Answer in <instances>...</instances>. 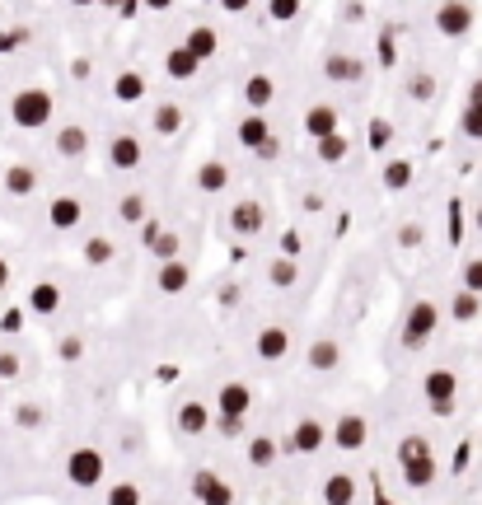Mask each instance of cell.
<instances>
[{
	"label": "cell",
	"mask_w": 482,
	"mask_h": 505,
	"mask_svg": "<svg viewBox=\"0 0 482 505\" xmlns=\"http://www.w3.org/2000/svg\"><path fill=\"white\" fill-rule=\"evenodd\" d=\"M52 94L47 90H19L14 99H10V118H14V127H24V131H38V127H47L52 122Z\"/></svg>",
	"instance_id": "obj_1"
},
{
	"label": "cell",
	"mask_w": 482,
	"mask_h": 505,
	"mask_svg": "<svg viewBox=\"0 0 482 505\" xmlns=\"http://www.w3.org/2000/svg\"><path fill=\"white\" fill-rule=\"evenodd\" d=\"M436 328H440V309H436L431 300H412L408 314H403V347H408V351L426 347V342L436 337Z\"/></svg>",
	"instance_id": "obj_2"
},
{
	"label": "cell",
	"mask_w": 482,
	"mask_h": 505,
	"mask_svg": "<svg viewBox=\"0 0 482 505\" xmlns=\"http://www.w3.org/2000/svg\"><path fill=\"white\" fill-rule=\"evenodd\" d=\"M421 393H426V407H431L436 416H449L454 398H459V375L445 370V365H436V370L421 379Z\"/></svg>",
	"instance_id": "obj_3"
},
{
	"label": "cell",
	"mask_w": 482,
	"mask_h": 505,
	"mask_svg": "<svg viewBox=\"0 0 482 505\" xmlns=\"http://www.w3.org/2000/svg\"><path fill=\"white\" fill-rule=\"evenodd\" d=\"M66 477H71V487H99L103 482V449H94V444H80V449H71L66 454Z\"/></svg>",
	"instance_id": "obj_4"
},
{
	"label": "cell",
	"mask_w": 482,
	"mask_h": 505,
	"mask_svg": "<svg viewBox=\"0 0 482 505\" xmlns=\"http://www.w3.org/2000/svg\"><path fill=\"white\" fill-rule=\"evenodd\" d=\"M262 224H267V211H262V202H253V196H244V202L230 206V230L239 239H258Z\"/></svg>",
	"instance_id": "obj_5"
},
{
	"label": "cell",
	"mask_w": 482,
	"mask_h": 505,
	"mask_svg": "<svg viewBox=\"0 0 482 505\" xmlns=\"http://www.w3.org/2000/svg\"><path fill=\"white\" fill-rule=\"evenodd\" d=\"M436 28H440L445 38H464L468 28H473V5H468V0H440Z\"/></svg>",
	"instance_id": "obj_6"
},
{
	"label": "cell",
	"mask_w": 482,
	"mask_h": 505,
	"mask_svg": "<svg viewBox=\"0 0 482 505\" xmlns=\"http://www.w3.org/2000/svg\"><path fill=\"white\" fill-rule=\"evenodd\" d=\"M324 444H328V431H324V421H314V416L296 421L286 435V449H296V454H318Z\"/></svg>",
	"instance_id": "obj_7"
},
{
	"label": "cell",
	"mask_w": 482,
	"mask_h": 505,
	"mask_svg": "<svg viewBox=\"0 0 482 505\" xmlns=\"http://www.w3.org/2000/svg\"><path fill=\"white\" fill-rule=\"evenodd\" d=\"M365 435H370V426H365V416H361V412H342V416H337V426H333V435H328V440H333L337 449H346V454H356V449L365 444Z\"/></svg>",
	"instance_id": "obj_8"
},
{
	"label": "cell",
	"mask_w": 482,
	"mask_h": 505,
	"mask_svg": "<svg viewBox=\"0 0 482 505\" xmlns=\"http://www.w3.org/2000/svg\"><path fill=\"white\" fill-rule=\"evenodd\" d=\"M193 491H197V500L202 505H234V487L225 482V477H216V472H193Z\"/></svg>",
	"instance_id": "obj_9"
},
{
	"label": "cell",
	"mask_w": 482,
	"mask_h": 505,
	"mask_svg": "<svg viewBox=\"0 0 482 505\" xmlns=\"http://www.w3.org/2000/svg\"><path fill=\"white\" fill-rule=\"evenodd\" d=\"M249 407H253V388L249 384H225L216 393V412L221 416H249Z\"/></svg>",
	"instance_id": "obj_10"
},
{
	"label": "cell",
	"mask_w": 482,
	"mask_h": 505,
	"mask_svg": "<svg viewBox=\"0 0 482 505\" xmlns=\"http://www.w3.org/2000/svg\"><path fill=\"white\" fill-rule=\"evenodd\" d=\"M324 75L333 84H356L365 75V62H361V56H346V52H333L328 62H324Z\"/></svg>",
	"instance_id": "obj_11"
},
{
	"label": "cell",
	"mask_w": 482,
	"mask_h": 505,
	"mask_svg": "<svg viewBox=\"0 0 482 505\" xmlns=\"http://www.w3.org/2000/svg\"><path fill=\"white\" fill-rule=\"evenodd\" d=\"M253 351H258V360H286L290 356V332L286 328H262Z\"/></svg>",
	"instance_id": "obj_12"
},
{
	"label": "cell",
	"mask_w": 482,
	"mask_h": 505,
	"mask_svg": "<svg viewBox=\"0 0 482 505\" xmlns=\"http://www.w3.org/2000/svg\"><path fill=\"white\" fill-rule=\"evenodd\" d=\"M305 131H309L314 140L333 136V131H337V108H333V103H309V108H305Z\"/></svg>",
	"instance_id": "obj_13"
},
{
	"label": "cell",
	"mask_w": 482,
	"mask_h": 505,
	"mask_svg": "<svg viewBox=\"0 0 482 505\" xmlns=\"http://www.w3.org/2000/svg\"><path fill=\"white\" fill-rule=\"evenodd\" d=\"M47 220H52V230H75V224L85 220V206H80V196H57V202L47 206Z\"/></svg>",
	"instance_id": "obj_14"
},
{
	"label": "cell",
	"mask_w": 482,
	"mask_h": 505,
	"mask_svg": "<svg viewBox=\"0 0 482 505\" xmlns=\"http://www.w3.org/2000/svg\"><path fill=\"white\" fill-rule=\"evenodd\" d=\"M305 360H309V370L328 375V370H337V365H342V347L333 342V337H318V342L305 351Z\"/></svg>",
	"instance_id": "obj_15"
},
{
	"label": "cell",
	"mask_w": 482,
	"mask_h": 505,
	"mask_svg": "<svg viewBox=\"0 0 482 505\" xmlns=\"http://www.w3.org/2000/svg\"><path fill=\"white\" fill-rule=\"evenodd\" d=\"M187 52L197 56V62H211L216 56V47H221V33L216 28H206V24H197V28H187V43H183Z\"/></svg>",
	"instance_id": "obj_16"
},
{
	"label": "cell",
	"mask_w": 482,
	"mask_h": 505,
	"mask_svg": "<svg viewBox=\"0 0 482 505\" xmlns=\"http://www.w3.org/2000/svg\"><path fill=\"white\" fill-rule=\"evenodd\" d=\"M109 159H113V168H122V174L141 168V140L137 136H118L113 146H109Z\"/></svg>",
	"instance_id": "obj_17"
},
{
	"label": "cell",
	"mask_w": 482,
	"mask_h": 505,
	"mask_svg": "<svg viewBox=\"0 0 482 505\" xmlns=\"http://www.w3.org/2000/svg\"><path fill=\"white\" fill-rule=\"evenodd\" d=\"M187 281H193V272H187V262H183V258H174V262H159L155 286L165 291V295H178V291H187Z\"/></svg>",
	"instance_id": "obj_18"
},
{
	"label": "cell",
	"mask_w": 482,
	"mask_h": 505,
	"mask_svg": "<svg viewBox=\"0 0 482 505\" xmlns=\"http://www.w3.org/2000/svg\"><path fill=\"white\" fill-rule=\"evenodd\" d=\"M267 136H272V127H267V118H262V112H249V118L239 122V131H234V140H239V146H244V150H258Z\"/></svg>",
	"instance_id": "obj_19"
},
{
	"label": "cell",
	"mask_w": 482,
	"mask_h": 505,
	"mask_svg": "<svg viewBox=\"0 0 482 505\" xmlns=\"http://www.w3.org/2000/svg\"><path fill=\"white\" fill-rule=\"evenodd\" d=\"M178 431H183V435L211 431V407H206V403H183V407H178Z\"/></svg>",
	"instance_id": "obj_20"
},
{
	"label": "cell",
	"mask_w": 482,
	"mask_h": 505,
	"mask_svg": "<svg viewBox=\"0 0 482 505\" xmlns=\"http://www.w3.org/2000/svg\"><path fill=\"white\" fill-rule=\"evenodd\" d=\"M403 482L417 487V491H421V487H431V482H436V454H417V459H408V463H403Z\"/></svg>",
	"instance_id": "obj_21"
},
{
	"label": "cell",
	"mask_w": 482,
	"mask_h": 505,
	"mask_svg": "<svg viewBox=\"0 0 482 505\" xmlns=\"http://www.w3.org/2000/svg\"><path fill=\"white\" fill-rule=\"evenodd\" d=\"M356 500V477L352 472H333L324 482V505H352Z\"/></svg>",
	"instance_id": "obj_22"
},
{
	"label": "cell",
	"mask_w": 482,
	"mask_h": 505,
	"mask_svg": "<svg viewBox=\"0 0 482 505\" xmlns=\"http://www.w3.org/2000/svg\"><path fill=\"white\" fill-rule=\"evenodd\" d=\"M29 309H33V314H43V319H52L61 309V291L52 286V281H38V286L29 291Z\"/></svg>",
	"instance_id": "obj_23"
},
{
	"label": "cell",
	"mask_w": 482,
	"mask_h": 505,
	"mask_svg": "<svg viewBox=\"0 0 482 505\" xmlns=\"http://www.w3.org/2000/svg\"><path fill=\"white\" fill-rule=\"evenodd\" d=\"M85 150H90V131L85 127H61L57 131V155L61 159H80Z\"/></svg>",
	"instance_id": "obj_24"
},
{
	"label": "cell",
	"mask_w": 482,
	"mask_h": 505,
	"mask_svg": "<svg viewBox=\"0 0 482 505\" xmlns=\"http://www.w3.org/2000/svg\"><path fill=\"white\" fill-rule=\"evenodd\" d=\"M272 94H277L272 75H249V84H244V103H249L253 112H262L267 103H272Z\"/></svg>",
	"instance_id": "obj_25"
},
{
	"label": "cell",
	"mask_w": 482,
	"mask_h": 505,
	"mask_svg": "<svg viewBox=\"0 0 482 505\" xmlns=\"http://www.w3.org/2000/svg\"><path fill=\"white\" fill-rule=\"evenodd\" d=\"M197 66H202V62H197V56L187 52V47H174V52H165V71H169L174 80H193V75H197Z\"/></svg>",
	"instance_id": "obj_26"
},
{
	"label": "cell",
	"mask_w": 482,
	"mask_h": 505,
	"mask_svg": "<svg viewBox=\"0 0 482 505\" xmlns=\"http://www.w3.org/2000/svg\"><path fill=\"white\" fill-rule=\"evenodd\" d=\"M346 150H352V140H346L342 131H333V136H324V140H314V155L324 159V164H342Z\"/></svg>",
	"instance_id": "obj_27"
},
{
	"label": "cell",
	"mask_w": 482,
	"mask_h": 505,
	"mask_svg": "<svg viewBox=\"0 0 482 505\" xmlns=\"http://www.w3.org/2000/svg\"><path fill=\"white\" fill-rule=\"evenodd\" d=\"M150 127H155L159 136H178V131H183V108H178V103H159L155 118H150Z\"/></svg>",
	"instance_id": "obj_28"
},
{
	"label": "cell",
	"mask_w": 482,
	"mask_h": 505,
	"mask_svg": "<svg viewBox=\"0 0 482 505\" xmlns=\"http://www.w3.org/2000/svg\"><path fill=\"white\" fill-rule=\"evenodd\" d=\"M33 187H38V174H33L29 164H10V168H5V192H14V196H29Z\"/></svg>",
	"instance_id": "obj_29"
},
{
	"label": "cell",
	"mask_w": 482,
	"mask_h": 505,
	"mask_svg": "<svg viewBox=\"0 0 482 505\" xmlns=\"http://www.w3.org/2000/svg\"><path fill=\"white\" fill-rule=\"evenodd\" d=\"M477 314H482V295H473V291H459V295L449 300V319H454V323H473Z\"/></svg>",
	"instance_id": "obj_30"
},
{
	"label": "cell",
	"mask_w": 482,
	"mask_h": 505,
	"mask_svg": "<svg viewBox=\"0 0 482 505\" xmlns=\"http://www.w3.org/2000/svg\"><path fill=\"white\" fill-rule=\"evenodd\" d=\"M113 94H118L122 103H137V99L146 94V75H141V71H122V75L113 80Z\"/></svg>",
	"instance_id": "obj_31"
},
{
	"label": "cell",
	"mask_w": 482,
	"mask_h": 505,
	"mask_svg": "<svg viewBox=\"0 0 482 505\" xmlns=\"http://www.w3.org/2000/svg\"><path fill=\"white\" fill-rule=\"evenodd\" d=\"M225 183H230V168H225L221 159H206V164L197 168V187H202V192H221Z\"/></svg>",
	"instance_id": "obj_32"
},
{
	"label": "cell",
	"mask_w": 482,
	"mask_h": 505,
	"mask_svg": "<svg viewBox=\"0 0 482 505\" xmlns=\"http://www.w3.org/2000/svg\"><path fill=\"white\" fill-rule=\"evenodd\" d=\"M267 281H272L277 291H290L300 281V267H296V258H277L272 267H267Z\"/></svg>",
	"instance_id": "obj_33"
},
{
	"label": "cell",
	"mask_w": 482,
	"mask_h": 505,
	"mask_svg": "<svg viewBox=\"0 0 482 505\" xmlns=\"http://www.w3.org/2000/svg\"><path fill=\"white\" fill-rule=\"evenodd\" d=\"M249 463L253 468H272L277 463V440L272 435H253L249 440Z\"/></svg>",
	"instance_id": "obj_34"
},
{
	"label": "cell",
	"mask_w": 482,
	"mask_h": 505,
	"mask_svg": "<svg viewBox=\"0 0 482 505\" xmlns=\"http://www.w3.org/2000/svg\"><path fill=\"white\" fill-rule=\"evenodd\" d=\"M408 183H412V164H408V159H389V164H384V187H389V192H403Z\"/></svg>",
	"instance_id": "obj_35"
},
{
	"label": "cell",
	"mask_w": 482,
	"mask_h": 505,
	"mask_svg": "<svg viewBox=\"0 0 482 505\" xmlns=\"http://www.w3.org/2000/svg\"><path fill=\"white\" fill-rule=\"evenodd\" d=\"M118 215H122V224H141L146 220V196L141 192H127L122 202H118Z\"/></svg>",
	"instance_id": "obj_36"
},
{
	"label": "cell",
	"mask_w": 482,
	"mask_h": 505,
	"mask_svg": "<svg viewBox=\"0 0 482 505\" xmlns=\"http://www.w3.org/2000/svg\"><path fill=\"white\" fill-rule=\"evenodd\" d=\"M150 252H155L159 262H174L178 252H183V243H178V234H174V230H159V234H155V243H150Z\"/></svg>",
	"instance_id": "obj_37"
},
{
	"label": "cell",
	"mask_w": 482,
	"mask_h": 505,
	"mask_svg": "<svg viewBox=\"0 0 482 505\" xmlns=\"http://www.w3.org/2000/svg\"><path fill=\"white\" fill-rule=\"evenodd\" d=\"M85 262H90V267H103V262H113V239L94 234V239L85 243Z\"/></svg>",
	"instance_id": "obj_38"
},
{
	"label": "cell",
	"mask_w": 482,
	"mask_h": 505,
	"mask_svg": "<svg viewBox=\"0 0 482 505\" xmlns=\"http://www.w3.org/2000/svg\"><path fill=\"white\" fill-rule=\"evenodd\" d=\"M389 140H393V127H389L384 118H374V122L365 127V146H370V150H389Z\"/></svg>",
	"instance_id": "obj_39"
},
{
	"label": "cell",
	"mask_w": 482,
	"mask_h": 505,
	"mask_svg": "<svg viewBox=\"0 0 482 505\" xmlns=\"http://www.w3.org/2000/svg\"><path fill=\"white\" fill-rule=\"evenodd\" d=\"M459 127H464V136H468V140H482V103H464Z\"/></svg>",
	"instance_id": "obj_40"
},
{
	"label": "cell",
	"mask_w": 482,
	"mask_h": 505,
	"mask_svg": "<svg viewBox=\"0 0 482 505\" xmlns=\"http://www.w3.org/2000/svg\"><path fill=\"white\" fill-rule=\"evenodd\" d=\"M109 505H141V487H131V482L109 487Z\"/></svg>",
	"instance_id": "obj_41"
},
{
	"label": "cell",
	"mask_w": 482,
	"mask_h": 505,
	"mask_svg": "<svg viewBox=\"0 0 482 505\" xmlns=\"http://www.w3.org/2000/svg\"><path fill=\"white\" fill-rule=\"evenodd\" d=\"M417 454H431V444H426L421 435H408L403 444H398V463H408V459H417Z\"/></svg>",
	"instance_id": "obj_42"
},
{
	"label": "cell",
	"mask_w": 482,
	"mask_h": 505,
	"mask_svg": "<svg viewBox=\"0 0 482 505\" xmlns=\"http://www.w3.org/2000/svg\"><path fill=\"white\" fill-rule=\"evenodd\" d=\"M267 14H272L277 24H290L300 14V0H272V5H267Z\"/></svg>",
	"instance_id": "obj_43"
},
{
	"label": "cell",
	"mask_w": 482,
	"mask_h": 505,
	"mask_svg": "<svg viewBox=\"0 0 482 505\" xmlns=\"http://www.w3.org/2000/svg\"><path fill=\"white\" fill-rule=\"evenodd\" d=\"M464 291L482 295V258H468V262H464Z\"/></svg>",
	"instance_id": "obj_44"
},
{
	"label": "cell",
	"mask_w": 482,
	"mask_h": 505,
	"mask_svg": "<svg viewBox=\"0 0 482 505\" xmlns=\"http://www.w3.org/2000/svg\"><path fill=\"white\" fill-rule=\"evenodd\" d=\"M216 431L230 435V440H234V435H244V416H221V412H216Z\"/></svg>",
	"instance_id": "obj_45"
},
{
	"label": "cell",
	"mask_w": 482,
	"mask_h": 505,
	"mask_svg": "<svg viewBox=\"0 0 482 505\" xmlns=\"http://www.w3.org/2000/svg\"><path fill=\"white\" fill-rule=\"evenodd\" d=\"M19 365H24V360H19L14 351H0V379H14V375H19Z\"/></svg>",
	"instance_id": "obj_46"
},
{
	"label": "cell",
	"mask_w": 482,
	"mask_h": 505,
	"mask_svg": "<svg viewBox=\"0 0 482 505\" xmlns=\"http://www.w3.org/2000/svg\"><path fill=\"white\" fill-rule=\"evenodd\" d=\"M281 258H300V234H296V230L281 234Z\"/></svg>",
	"instance_id": "obj_47"
},
{
	"label": "cell",
	"mask_w": 482,
	"mask_h": 505,
	"mask_svg": "<svg viewBox=\"0 0 482 505\" xmlns=\"http://www.w3.org/2000/svg\"><path fill=\"white\" fill-rule=\"evenodd\" d=\"M398 243H403V248H417V243H421V224H403V230H398Z\"/></svg>",
	"instance_id": "obj_48"
},
{
	"label": "cell",
	"mask_w": 482,
	"mask_h": 505,
	"mask_svg": "<svg viewBox=\"0 0 482 505\" xmlns=\"http://www.w3.org/2000/svg\"><path fill=\"white\" fill-rule=\"evenodd\" d=\"M431 90H436L431 75H412V99H431Z\"/></svg>",
	"instance_id": "obj_49"
},
{
	"label": "cell",
	"mask_w": 482,
	"mask_h": 505,
	"mask_svg": "<svg viewBox=\"0 0 482 505\" xmlns=\"http://www.w3.org/2000/svg\"><path fill=\"white\" fill-rule=\"evenodd\" d=\"M253 155H258V159H277V155H281V140H277V136H267Z\"/></svg>",
	"instance_id": "obj_50"
},
{
	"label": "cell",
	"mask_w": 482,
	"mask_h": 505,
	"mask_svg": "<svg viewBox=\"0 0 482 505\" xmlns=\"http://www.w3.org/2000/svg\"><path fill=\"white\" fill-rule=\"evenodd\" d=\"M38 421H43L38 407H19V426H38Z\"/></svg>",
	"instance_id": "obj_51"
},
{
	"label": "cell",
	"mask_w": 482,
	"mask_h": 505,
	"mask_svg": "<svg viewBox=\"0 0 482 505\" xmlns=\"http://www.w3.org/2000/svg\"><path fill=\"white\" fill-rule=\"evenodd\" d=\"M221 5H225V10H230V14H244V10H249V5H253V0H221Z\"/></svg>",
	"instance_id": "obj_52"
},
{
	"label": "cell",
	"mask_w": 482,
	"mask_h": 505,
	"mask_svg": "<svg viewBox=\"0 0 482 505\" xmlns=\"http://www.w3.org/2000/svg\"><path fill=\"white\" fill-rule=\"evenodd\" d=\"M80 351H85V347H80V342H75V337H71V342H61V356H66V360H75Z\"/></svg>",
	"instance_id": "obj_53"
},
{
	"label": "cell",
	"mask_w": 482,
	"mask_h": 505,
	"mask_svg": "<svg viewBox=\"0 0 482 505\" xmlns=\"http://www.w3.org/2000/svg\"><path fill=\"white\" fill-rule=\"evenodd\" d=\"M468 103H482V75L473 80V90H468Z\"/></svg>",
	"instance_id": "obj_54"
},
{
	"label": "cell",
	"mask_w": 482,
	"mask_h": 505,
	"mask_svg": "<svg viewBox=\"0 0 482 505\" xmlns=\"http://www.w3.org/2000/svg\"><path fill=\"white\" fill-rule=\"evenodd\" d=\"M5 286H10V262L0 258V291H5Z\"/></svg>",
	"instance_id": "obj_55"
},
{
	"label": "cell",
	"mask_w": 482,
	"mask_h": 505,
	"mask_svg": "<svg viewBox=\"0 0 482 505\" xmlns=\"http://www.w3.org/2000/svg\"><path fill=\"white\" fill-rule=\"evenodd\" d=\"M141 5H150V10H169L174 0H141Z\"/></svg>",
	"instance_id": "obj_56"
},
{
	"label": "cell",
	"mask_w": 482,
	"mask_h": 505,
	"mask_svg": "<svg viewBox=\"0 0 482 505\" xmlns=\"http://www.w3.org/2000/svg\"><path fill=\"white\" fill-rule=\"evenodd\" d=\"M99 5H109V10H122V5H127V0H99Z\"/></svg>",
	"instance_id": "obj_57"
},
{
	"label": "cell",
	"mask_w": 482,
	"mask_h": 505,
	"mask_svg": "<svg viewBox=\"0 0 482 505\" xmlns=\"http://www.w3.org/2000/svg\"><path fill=\"white\" fill-rule=\"evenodd\" d=\"M71 5H99V0H71Z\"/></svg>",
	"instance_id": "obj_58"
},
{
	"label": "cell",
	"mask_w": 482,
	"mask_h": 505,
	"mask_svg": "<svg viewBox=\"0 0 482 505\" xmlns=\"http://www.w3.org/2000/svg\"><path fill=\"white\" fill-rule=\"evenodd\" d=\"M473 220H477V230H482V206H477V215H473Z\"/></svg>",
	"instance_id": "obj_59"
},
{
	"label": "cell",
	"mask_w": 482,
	"mask_h": 505,
	"mask_svg": "<svg viewBox=\"0 0 482 505\" xmlns=\"http://www.w3.org/2000/svg\"><path fill=\"white\" fill-rule=\"evenodd\" d=\"M374 505H389V500H384V496H374Z\"/></svg>",
	"instance_id": "obj_60"
}]
</instances>
